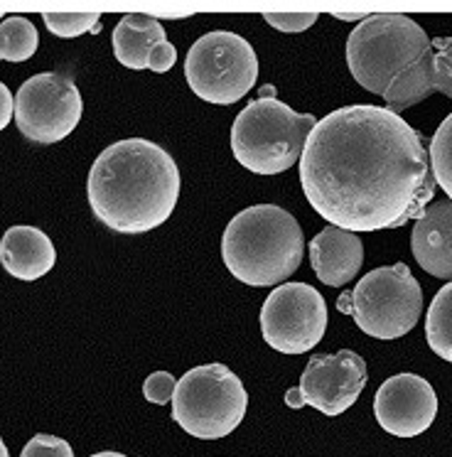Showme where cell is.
I'll list each match as a JSON object with an SVG mask.
<instances>
[{
    "label": "cell",
    "mask_w": 452,
    "mask_h": 457,
    "mask_svg": "<svg viewBox=\"0 0 452 457\" xmlns=\"http://www.w3.org/2000/svg\"><path fill=\"white\" fill-rule=\"evenodd\" d=\"M411 251L418 266L440 280H452V202H431L415 219Z\"/></svg>",
    "instance_id": "5bb4252c"
},
{
    "label": "cell",
    "mask_w": 452,
    "mask_h": 457,
    "mask_svg": "<svg viewBox=\"0 0 452 457\" xmlns=\"http://www.w3.org/2000/svg\"><path fill=\"white\" fill-rule=\"evenodd\" d=\"M423 312V288L406 263L366 273L349 293V315L364 335L391 342L408 335Z\"/></svg>",
    "instance_id": "52a82bcc"
},
{
    "label": "cell",
    "mask_w": 452,
    "mask_h": 457,
    "mask_svg": "<svg viewBox=\"0 0 452 457\" xmlns=\"http://www.w3.org/2000/svg\"><path fill=\"white\" fill-rule=\"evenodd\" d=\"M177 62V50L175 45L170 40L160 42L155 50L150 52V60H147V70L157 71V74H165L175 67Z\"/></svg>",
    "instance_id": "d4e9b609"
},
{
    "label": "cell",
    "mask_w": 452,
    "mask_h": 457,
    "mask_svg": "<svg viewBox=\"0 0 452 457\" xmlns=\"http://www.w3.org/2000/svg\"><path fill=\"white\" fill-rule=\"evenodd\" d=\"M317 12H265L264 21L280 32H305L317 22Z\"/></svg>",
    "instance_id": "603a6c76"
},
{
    "label": "cell",
    "mask_w": 452,
    "mask_h": 457,
    "mask_svg": "<svg viewBox=\"0 0 452 457\" xmlns=\"http://www.w3.org/2000/svg\"><path fill=\"white\" fill-rule=\"evenodd\" d=\"M362 263L364 244L352 231L327 227L310 241V266L314 276L332 288L352 283Z\"/></svg>",
    "instance_id": "9a60e30c"
},
{
    "label": "cell",
    "mask_w": 452,
    "mask_h": 457,
    "mask_svg": "<svg viewBox=\"0 0 452 457\" xmlns=\"http://www.w3.org/2000/svg\"><path fill=\"white\" fill-rule=\"evenodd\" d=\"M13 116H15V99H13L8 87L0 81V130L8 129Z\"/></svg>",
    "instance_id": "484cf974"
},
{
    "label": "cell",
    "mask_w": 452,
    "mask_h": 457,
    "mask_svg": "<svg viewBox=\"0 0 452 457\" xmlns=\"http://www.w3.org/2000/svg\"><path fill=\"white\" fill-rule=\"evenodd\" d=\"M428 50L431 37L413 18L401 12H376L349 35L347 67L359 87L383 96Z\"/></svg>",
    "instance_id": "5b68a950"
},
{
    "label": "cell",
    "mask_w": 452,
    "mask_h": 457,
    "mask_svg": "<svg viewBox=\"0 0 452 457\" xmlns=\"http://www.w3.org/2000/svg\"><path fill=\"white\" fill-rule=\"evenodd\" d=\"M248 408L241 378L226 364H202L177 378L172 418L197 440H222L241 426Z\"/></svg>",
    "instance_id": "8992f818"
},
{
    "label": "cell",
    "mask_w": 452,
    "mask_h": 457,
    "mask_svg": "<svg viewBox=\"0 0 452 457\" xmlns=\"http://www.w3.org/2000/svg\"><path fill=\"white\" fill-rule=\"evenodd\" d=\"M185 79L206 104L231 106L255 87L258 57L236 32H206L187 52Z\"/></svg>",
    "instance_id": "ba28073f"
},
{
    "label": "cell",
    "mask_w": 452,
    "mask_h": 457,
    "mask_svg": "<svg viewBox=\"0 0 452 457\" xmlns=\"http://www.w3.org/2000/svg\"><path fill=\"white\" fill-rule=\"evenodd\" d=\"M91 457H128V455H121V453H96V455Z\"/></svg>",
    "instance_id": "f1b7e54d"
},
{
    "label": "cell",
    "mask_w": 452,
    "mask_h": 457,
    "mask_svg": "<svg viewBox=\"0 0 452 457\" xmlns=\"http://www.w3.org/2000/svg\"><path fill=\"white\" fill-rule=\"evenodd\" d=\"M177 388V378L170 371H155L146 378L143 384V396L153 401L157 406H165L167 401H172Z\"/></svg>",
    "instance_id": "cb8c5ba5"
},
{
    "label": "cell",
    "mask_w": 452,
    "mask_h": 457,
    "mask_svg": "<svg viewBox=\"0 0 452 457\" xmlns=\"http://www.w3.org/2000/svg\"><path fill=\"white\" fill-rule=\"evenodd\" d=\"M45 25L52 35L62 40H71L88 30H96L98 12H45Z\"/></svg>",
    "instance_id": "44dd1931"
},
{
    "label": "cell",
    "mask_w": 452,
    "mask_h": 457,
    "mask_svg": "<svg viewBox=\"0 0 452 457\" xmlns=\"http://www.w3.org/2000/svg\"><path fill=\"white\" fill-rule=\"evenodd\" d=\"M334 18L337 21H344V22H364L369 15H354V12H334Z\"/></svg>",
    "instance_id": "83f0119b"
},
{
    "label": "cell",
    "mask_w": 452,
    "mask_h": 457,
    "mask_svg": "<svg viewBox=\"0 0 452 457\" xmlns=\"http://www.w3.org/2000/svg\"><path fill=\"white\" fill-rule=\"evenodd\" d=\"M373 416L389 436L403 440L423 436L438 416L435 388L418 374H396L376 391Z\"/></svg>",
    "instance_id": "7c38bea8"
},
{
    "label": "cell",
    "mask_w": 452,
    "mask_h": 457,
    "mask_svg": "<svg viewBox=\"0 0 452 457\" xmlns=\"http://www.w3.org/2000/svg\"><path fill=\"white\" fill-rule=\"evenodd\" d=\"M20 457H74V450L62 437L39 433V436L29 437V443L22 447Z\"/></svg>",
    "instance_id": "7402d4cb"
},
{
    "label": "cell",
    "mask_w": 452,
    "mask_h": 457,
    "mask_svg": "<svg viewBox=\"0 0 452 457\" xmlns=\"http://www.w3.org/2000/svg\"><path fill=\"white\" fill-rule=\"evenodd\" d=\"M0 263L13 278L39 280L57 263V251L47 234L38 227H10L0 239Z\"/></svg>",
    "instance_id": "2e32d148"
},
{
    "label": "cell",
    "mask_w": 452,
    "mask_h": 457,
    "mask_svg": "<svg viewBox=\"0 0 452 457\" xmlns=\"http://www.w3.org/2000/svg\"><path fill=\"white\" fill-rule=\"evenodd\" d=\"M428 160H431L435 185L452 202V113L432 133L431 145H428Z\"/></svg>",
    "instance_id": "ffe728a7"
},
{
    "label": "cell",
    "mask_w": 452,
    "mask_h": 457,
    "mask_svg": "<svg viewBox=\"0 0 452 457\" xmlns=\"http://www.w3.org/2000/svg\"><path fill=\"white\" fill-rule=\"evenodd\" d=\"M297 168L310 207L352 234L418 219L438 187L421 133L372 104L344 106L317 120Z\"/></svg>",
    "instance_id": "6da1fadb"
},
{
    "label": "cell",
    "mask_w": 452,
    "mask_h": 457,
    "mask_svg": "<svg viewBox=\"0 0 452 457\" xmlns=\"http://www.w3.org/2000/svg\"><path fill=\"white\" fill-rule=\"evenodd\" d=\"M303 253V228L278 204H255L239 212L222 237V259L229 273L254 288L290 278L300 269Z\"/></svg>",
    "instance_id": "3957f363"
},
{
    "label": "cell",
    "mask_w": 452,
    "mask_h": 457,
    "mask_svg": "<svg viewBox=\"0 0 452 457\" xmlns=\"http://www.w3.org/2000/svg\"><path fill=\"white\" fill-rule=\"evenodd\" d=\"M3 21H5V18H3V12H0V22H3Z\"/></svg>",
    "instance_id": "4dcf8cb0"
},
{
    "label": "cell",
    "mask_w": 452,
    "mask_h": 457,
    "mask_svg": "<svg viewBox=\"0 0 452 457\" xmlns=\"http://www.w3.org/2000/svg\"><path fill=\"white\" fill-rule=\"evenodd\" d=\"M84 113V101L77 84L45 71L29 77L15 96V123L20 133L38 145H54L77 129Z\"/></svg>",
    "instance_id": "9c48e42d"
},
{
    "label": "cell",
    "mask_w": 452,
    "mask_h": 457,
    "mask_svg": "<svg viewBox=\"0 0 452 457\" xmlns=\"http://www.w3.org/2000/svg\"><path fill=\"white\" fill-rule=\"evenodd\" d=\"M0 457H10L8 447H5V443H3V437H0Z\"/></svg>",
    "instance_id": "f546056e"
},
{
    "label": "cell",
    "mask_w": 452,
    "mask_h": 457,
    "mask_svg": "<svg viewBox=\"0 0 452 457\" xmlns=\"http://www.w3.org/2000/svg\"><path fill=\"white\" fill-rule=\"evenodd\" d=\"M314 123L313 113H295L265 87L234 119L231 153L254 175H280L300 160Z\"/></svg>",
    "instance_id": "277c9868"
},
{
    "label": "cell",
    "mask_w": 452,
    "mask_h": 457,
    "mask_svg": "<svg viewBox=\"0 0 452 457\" xmlns=\"http://www.w3.org/2000/svg\"><path fill=\"white\" fill-rule=\"evenodd\" d=\"M285 403H288V406H290V408L305 406L303 396H300V388H290V391L285 394Z\"/></svg>",
    "instance_id": "4316f807"
},
{
    "label": "cell",
    "mask_w": 452,
    "mask_h": 457,
    "mask_svg": "<svg viewBox=\"0 0 452 457\" xmlns=\"http://www.w3.org/2000/svg\"><path fill=\"white\" fill-rule=\"evenodd\" d=\"M87 197L94 217L111 231L147 234L172 217L180 199V170L153 140H118L94 160Z\"/></svg>",
    "instance_id": "7a4b0ae2"
},
{
    "label": "cell",
    "mask_w": 452,
    "mask_h": 457,
    "mask_svg": "<svg viewBox=\"0 0 452 457\" xmlns=\"http://www.w3.org/2000/svg\"><path fill=\"white\" fill-rule=\"evenodd\" d=\"M165 40V28L155 18L130 12L113 30V54L128 70H147L150 52Z\"/></svg>",
    "instance_id": "e0dca14e"
},
{
    "label": "cell",
    "mask_w": 452,
    "mask_h": 457,
    "mask_svg": "<svg viewBox=\"0 0 452 457\" xmlns=\"http://www.w3.org/2000/svg\"><path fill=\"white\" fill-rule=\"evenodd\" d=\"M327 329V305L320 290L307 283H283L261 308V335L280 354H305Z\"/></svg>",
    "instance_id": "30bf717a"
},
{
    "label": "cell",
    "mask_w": 452,
    "mask_h": 457,
    "mask_svg": "<svg viewBox=\"0 0 452 457\" xmlns=\"http://www.w3.org/2000/svg\"><path fill=\"white\" fill-rule=\"evenodd\" d=\"M366 381L369 374L364 357L352 349H342L310 359L297 388L303 403L324 416H342L344 411H349L359 401Z\"/></svg>",
    "instance_id": "8fae6325"
},
{
    "label": "cell",
    "mask_w": 452,
    "mask_h": 457,
    "mask_svg": "<svg viewBox=\"0 0 452 457\" xmlns=\"http://www.w3.org/2000/svg\"><path fill=\"white\" fill-rule=\"evenodd\" d=\"M39 47L38 28L32 21L22 15H10L0 22V60L13 62H28Z\"/></svg>",
    "instance_id": "d6986e66"
},
{
    "label": "cell",
    "mask_w": 452,
    "mask_h": 457,
    "mask_svg": "<svg viewBox=\"0 0 452 457\" xmlns=\"http://www.w3.org/2000/svg\"><path fill=\"white\" fill-rule=\"evenodd\" d=\"M432 94H445L452 99V37L431 40V50L403 71L391 89L383 94V109L401 116V111L418 106Z\"/></svg>",
    "instance_id": "4fadbf2b"
},
{
    "label": "cell",
    "mask_w": 452,
    "mask_h": 457,
    "mask_svg": "<svg viewBox=\"0 0 452 457\" xmlns=\"http://www.w3.org/2000/svg\"><path fill=\"white\" fill-rule=\"evenodd\" d=\"M425 339L438 357L452 364V280L432 298L425 315Z\"/></svg>",
    "instance_id": "ac0fdd59"
}]
</instances>
